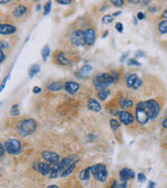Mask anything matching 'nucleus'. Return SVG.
Segmentation results:
<instances>
[{
	"label": "nucleus",
	"instance_id": "nucleus-14",
	"mask_svg": "<svg viewBox=\"0 0 167 188\" xmlns=\"http://www.w3.org/2000/svg\"><path fill=\"white\" fill-rule=\"evenodd\" d=\"M72 163H73V159H72V157H66V158H64V159H61V162L58 163L60 173H62L64 170H65L69 165H71Z\"/></svg>",
	"mask_w": 167,
	"mask_h": 188
},
{
	"label": "nucleus",
	"instance_id": "nucleus-23",
	"mask_svg": "<svg viewBox=\"0 0 167 188\" xmlns=\"http://www.w3.org/2000/svg\"><path fill=\"white\" fill-rule=\"evenodd\" d=\"M137 78H138L137 74H130L129 77H126V86L129 87V88H133L134 84H135Z\"/></svg>",
	"mask_w": 167,
	"mask_h": 188
},
{
	"label": "nucleus",
	"instance_id": "nucleus-53",
	"mask_svg": "<svg viewBox=\"0 0 167 188\" xmlns=\"http://www.w3.org/2000/svg\"><path fill=\"white\" fill-rule=\"evenodd\" d=\"M163 127L165 128V129H167V118L164 119V121H163Z\"/></svg>",
	"mask_w": 167,
	"mask_h": 188
},
{
	"label": "nucleus",
	"instance_id": "nucleus-6",
	"mask_svg": "<svg viewBox=\"0 0 167 188\" xmlns=\"http://www.w3.org/2000/svg\"><path fill=\"white\" fill-rule=\"evenodd\" d=\"M70 41L74 46L80 47L86 45V39H85V32L82 29H76L71 33Z\"/></svg>",
	"mask_w": 167,
	"mask_h": 188
},
{
	"label": "nucleus",
	"instance_id": "nucleus-12",
	"mask_svg": "<svg viewBox=\"0 0 167 188\" xmlns=\"http://www.w3.org/2000/svg\"><path fill=\"white\" fill-rule=\"evenodd\" d=\"M64 88H65L66 92H68V93H70V94H74L79 91V84L75 83V82H67V83H65Z\"/></svg>",
	"mask_w": 167,
	"mask_h": 188
},
{
	"label": "nucleus",
	"instance_id": "nucleus-3",
	"mask_svg": "<svg viewBox=\"0 0 167 188\" xmlns=\"http://www.w3.org/2000/svg\"><path fill=\"white\" fill-rule=\"evenodd\" d=\"M36 129H37V122L33 119H25L19 123L17 130H18L19 134L23 137L29 136L35 133Z\"/></svg>",
	"mask_w": 167,
	"mask_h": 188
},
{
	"label": "nucleus",
	"instance_id": "nucleus-29",
	"mask_svg": "<svg viewBox=\"0 0 167 188\" xmlns=\"http://www.w3.org/2000/svg\"><path fill=\"white\" fill-rule=\"evenodd\" d=\"M50 11H51V0L47 1L45 4H44V12H43V15L44 16H47L48 14H50Z\"/></svg>",
	"mask_w": 167,
	"mask_h": 188
},
{
	"label": "nucleus",
	"instance_id": "nucleus-45",
	"mask_svg": "<svg viewBox=\"0 0 167 188\" xmlns=\"http://www.w3.org/2000/svg\"><path fill=\"white\" fill-rule=\"evenodd\" d=\"M4 151H5L4 145L2 144V145H1V148H0V156H1V158H3V156H4Z\"/></svg>",
	"mask_w": 167,
	"mask_h": 188
},
{
	"label": "nucleus",
	"instance_id": "nucleus-46",
	"mask_svg": "<svg viewBox=\"0 0 167 188\" xmlns=\"http://www.w3.org/2000/svg\"><path fill=\"white\" fill-rule=\"evenodd\" d=\"M130 55V51H126L125 53H123V55H121V58H120V61H121V62H123V61L125 60V59L127 58V55Z\"/></svg>",
	"mask_w": 167,
	"mask_h": 188
},
{
	"label": "nucleus",
	"instance_id": "nucleus-34",
	"mask_svg": "<svg viewBox=\"0 0 167 188\" xmlns=\"http://www.w3.org/2000/svg\"><path fill=\"white\" fill-rule=\"evenodd\" d=\"M0 46H1V49H3V50L10 48V44H8V42L4 41V40L0 41Z\"/></svg>",
	"mask_w": 167,
	"mask_h": 188
},
{
	"label": "nucleus",
	"instance_id": "nucleus-38",
	"mask_svg": "<svg viewBox=\"0 0 167 188\" xmlns=\"http://www.w3.org/2000/svg\"><path fill=\"white\" fill-rule=\"evenodd\" d=\"M137 178H138V181L140 182V183H142V182H145V181H146V177H145V175H144V173H138Z\"/></svg>",
	"mask_w": 167,
	"mask_h": 188
},
{
	"label": "nucleus",
	"instance_id": "nucleus-52",
	"mask_svg": "<svg viewBox=\"0 0 167 188\" xmlns=\"http://www.w3.org/2000/svg\"><path fill=\"white\" fill-rule=\"evenodd\" d=\"M119 15H121V12H120V11H118V12H115L112 16H113V17H117V16H119Z\"/></svg>",
	"mask_w": 167,
	"mask_h": 188
},
{
	"label": "nucleus",
	"instance_id": "nucleus-47",
	"mask_svg": "<svg viewBox=\"0 0 167 188\" xmlns=\"http://www.w3.org/2000/svg\"><path fill=\"white\" fill-rule=\"evenodd\" d=\"M5 60V55L3 52V49H1V60H0V63H3Z\"/></svg>",
	"mask_w": 167,
	"mask_h": 188
},
{
	"label": "nucleus",
	"instance_id": "nucleus-37",
	"mask_svg": "<svg viewBox=\"0 0 167 188\" xmlns=\"http://www.w3.org/2000/svg\"><path fill=\"white\" fill-rule=\"evenodd\" d=\"M142 86V81L140 80V78H137V80H136V82H135V84H134V86H133V89H138V88H140V87Z\"/></svg>",
	"mask_w": 167,
	"mask_h": 188
},
{
	"label": "nucleus",
	"instance_id": "nucleus-8",
	"mask_svg": "<svg viewBox=\"0 0 167 188\" xmlns=\"http://www.w3.org/2000/svg\"><path fill=\"white\" fill-rule=\"evenodd\" d=\"M117 116L119 117V121L125 125H131L135 121V117L127 111H118Z\"/></svg>",
	"mask_w": 167,
	"mask_h": 188
},
{
	"label": "nucleus",
	"instance_id": "nucleus-18",
	"mask_svg": "<svg viewBox=\"0 0 167 188\" xmlns=\"http://www.w3.org/2000/svg\"><path fill=\"white\" fill-rule=\"evenodd\" d=\"M90 176H91V168L90 166L83 169L82 172L79 173V179L82 181H87L90 179Z\"/></svg>",
	"mask_w": 167,
	"mask_h": 188
},
{
	"label": "nucleus",
	"instance_id": "nucleus-25",
	"mask_svg": "<svg viewBox=\"0 0 167 188\" xmlns=\"http://www.w3.org/2000/svg\"><path fill=\"white\" fill-rule=\"evenodd\" d=\"M158 29H159V33H162V35H164V33H167V19H166V20L161 21L160 23H159Z\"/></svg>",
	"mask_w": 167,
	"mask_h": 188
},
{
	"label": "nucleus",
	"instance_id": "nucleus-27",
	"mask_svg": "<svg viewBox=\"0 0 167 188\" xmlns=\"http://www.w3.org/2000/svg\"><path fill=\"white\" fill-rule=\"evenodd\" d=\"M42 58H43V61L46 62L47 59H48V57L50 55V47L48 45H45L43 47V49H42Z\"/></svg>",
	"mask_w": 167,
	"mask_h": 188
},
{
	"label": "nucleus",
	"instance_id": "nucleus-21",
	"mask_svg": "<svg viewBox=\"0 0 167 188\" xmlns=\"http://www.w3.org/2000/svg\"><path fill=\"white\" fill-rule=\"evenodd\" d=\"M62 88H63V85L61 82H54V83H51L50 85L47 86V89H48L49 91H54V92L61 90Z\"/></svg>",
	"mask_w": 167,
	"mask_h": 188
},
{
	"label": "nucleus",
	"instance_id": "nucleus-51",
	"mask_svg": "<svg viewBox=\"0 0 167 188\" xmlns=\"http://www.w3.org/2000/svg\"><path fill=\"white\" fill-rule=\"evenodd\" d=\"M8 2H11V0H0V3L1 4H6Z\"/></svg>",
	"mask_w": 167,
	"mask_h": 188
},
{
	"label": "nucleus",
	"instance_id": "nucleus-28",
	"mask_svg": "<svg viewBox=\"0 0 167 188\" xmlns=\"http://www.w3.org/2000/svg\"><path fill=\"white\" fill-rule=\"evenodd\" d=\"M110 125H111V129H112L113 131H117L119 128H120V121H118L117 119L112 118L110 120Z\"/></svg>",
	"mask_w": 167,
	"mask_h": 188
},
{
	"label": "nucleus",
	"instance_id": "nucleus-55",
	"mask_svg": "<svg viewBox=\"0 0 167 188\" xmlns=\"http://www.w3.org/2000/svg\"><path fill=\"white\" fill-rule=\"evenodd\" d=\"M108 33H109V30H107V32H105V33L102 35V38H105L108 36Z\"/></svg>",
	"mask_w": 167,
	"mask_h": 188
},
{
	"label": "nucleus",
	"instance_id": "nucleus-43",
	"mask_svg": "<svg viewBox=\"0 0 167 188\" xmlns=\"http://www.w3.org/2000/svg\"><path fill=\"white\" fill-rule=\"evenodd\" d=\"M137 18L139 19V20H143V19L145 18V14L142 13V12H139L138 15H137Z\"/></svg>",
	"mask_w": 167,
	"mask_h": 188
},
{
	"label": "nucleus",
	"instance_id": "nucleus-2",
	"mask_svg": "<svg viewBox=\"0 0 167 188\" xmlns=\"http://www.w3.org/2000/svg\"><path fill=\"white\" fill-rule=\"evenodd\" d=\"M93 83L96 90L99 91L102 90V89H105L108 86L112 85L113 83H115V80H114L113 75L111 73H100L93 77Z\"/></svg>",
	"mask_w": 167,
	"mask_h": 188
},
{
	"label": "nucleus",
	"instance_id": "nucleus-26",
	"mask_svg": "<svg viewBox=\"0 0 167 188\" xmlns=\"http://www.w3.org/2000/svg\"><path fill=\"white\" fill-rule=\"evenodd\" d=\"M75 165H76V164H75L74 162H73V163H72L71 165H69V166L67 167L62 173H61V177H64V178H65V177H68L69 175H71L72 172H73L74 168H75Z\"/></svg>",
	"mask_w": 167,
	"mask_h": 188
},
{
	"label": "nucleus",
	"instance_id": "nucleus-54",
	"mask_svg": "<svg viewBox=\"0 0 167 188\" xmlns=\"http://www.w3.org/2000/svg\"><path fill=\"white\" fill-rule=\"evenodd\" d=\"M148 187H156V183H155V182H149Z\"/></svg>",
	"mask_w": 167,
	"mask_h": 188
},
{
	"label": "nucleus",
	"instance_id": "nucleus-58",
	"mask_svg": "<svg viewBox=\"0 0 167 188\" xmlns=\"http://www.w3.org/2000/svg\"><path fill=\"white\" fill-rule=\"evenodd\" d=\"M41 10V5H38L37 7V11H40Z\"/></svg>",
	"mask_w": 167,
	"mask_h": 188
},
{
	"label": "nucleus",
	"instance_id": "nucleus-44",
	"mask_svg": "<svg viewBox=\"0 0 167 188\" xmlns=\"http://www.w3.org/2000/svg\"><path fill=\"white\" fill-rule=\"evenodd\" d=\"M41 91H42V90H41L40 87H33V88H32V92H33V93H35V94L40 93Z\"/></svg>",
	"mask_w": 167,
	"mask_h": 188
},
{
	"label": "nucleus",
	"instance_id": "nucleus-56",
	"mask_svg": "<svg viewBox=\"0 0 167 188\" xmlns=\"http://www.w3.org/2000/svg\"><path fill=\"white\" fill-rule=\"evenodd\" d=\"M47 188H58V186H55V185H50V186H48Z\"/></svg>",
	"mask_w": 167,
	"mask_h": 188
},
{
	"label": "nucleus",
	"instance_id": "nucleus-1",
	"mask_svg": "<svg viewBox=\"0 0 167 188\" xmlns=\"http://www.w3.org/2000/svg\"><path fill=\"white\" fill-rule=\"evenodd\" d=\"M160 113V105L154 99L140 102L136 106V119L140 125H146L150 119H155Z\"/></svg>",
	"mask_w": 167,
	"mask_h": 188
},
{
	"label": "nucleus",
	"instance_id": "nucleus-19",
	"mask_svg": "<svg viewBox=\"0 0 167 188\" xmlns=\"http://www.w3.org/2000/svg\"><path fill=\"white\" fill-rule=\"evenodd\" d=\"M92 71V66L90 65H85L82 67V69L79 70V77H87V75L90 73Z\"/></svg>",
	"mask_w": 167,
	"mask_h": 188
},
{
	"label": "nucleus",
	"instance_id": "nucleus-15",
	"mask_svg": "<svg viewBox=\"0 0 167 188\" xmlns=\"http://www.w3.org/2000/svg\"><path fill=\"white\" fill-rule=\"evenodd\" d=\"M87 106L89 110H91L92 112H99L101 110V106H100V103H98V100L94 99V98H90V99L88 100Z\"/></svg>",
	"mask_w": 167,
	"mask_h": 188
},
{
	"label": "nucleus",
	"instance_id": "nucleus-42",
	"mask_svg": "<svg viewBox=\"0 0 167 188\" xmlns=\"http://www.w3.org/2000/svg\"><path fill=\"white\" fill-rule=\"evenodd\" d=\"M136 57H144V58H145L146 57V53L145 52H143V51H142V50H138V51L137 52H136Z\"/></svg>",
	"mask_w": 167,
	"mask_h": 188
},
{
	"label": "nucleus",
	"instance_id": "nucleus-48",
	"mask_svg": "<svg viewBox=\"0 0 167 188\" xmlns=\"http://www.w3.org/2000/svg\"><path fill=\"white\" fill-rule=\"evenodd\" d=\"M39 163H40V162H35V163L32 164V168L35 170H38V168H39Z\"/></svg>",
	"mask_w": 167,
	"mask_h": 188
},
{
	"label": "nucleus",
	"instance_id": "nucleus-35",
	"mask_svg": "<svg viewBox=\"0 0 167 188\" xmlns=\"http://www.w3.org/2000/svg\"><path fill=\"white\" fill-rule=\"evenodd\" d=\"M127 65L129 66H140L141 63H139V62L136 61L135 59H131L129 61V63H127Z\"/></svg>",
	"mask_w": 167,
	"mask_h": 188
},
{
	"label": "nucleus",
	"instance_id": "nucleus-33",
	"mask_svg": "<svg viewBox=\"0 0 167 188\" xmlns=\"http://www.w3.org/2000/svg\"><path fill=\"white\" fill-rule=\"evenodd\" d=\"M110 1H111V3L116 7H120L121 5H123V3H124V0H110Z\"/></svg>",
	"mask_w": 167,
	"mask_h": 188
},
{
	"label": "nucleus",
	"instance_id": "nucleus-36",
	"mask_svg": "<svg viewBox=\"0 0 167 188\" xmlns=\"http://www.w3.org/2000/svg\"><path fill=\"white\" fill-rule=\"evenodd\" d=\"M115 28H116L117 32L121 33L122 32H123V25H122L121 22H117L116 25H115Z\"/></svg>",
	"mask_w": 167,
	"mask_h": 188
},
{
	"label": "nucleus",
	"instance_id": "nucleus-22",
	"mask_svg": "<svg viewBox=\"0 0 167 188\" xmlns=\"http://www.w3.org/2000/svg\"><path fill=\"white\" fill-rule=\"evenodd\" d=\"M40 70H41V68H40V66H39L38 64H35V65L30 66V68H29V70H28V75H29V77L32 78L36 74H38L39 72H40Z\"/></svg>",
	"mask_w": 167,
	"mask_h": 188
},
{
	"label": "nucleus",
	"instance_id": "nucleus-39",
	"mask_svg": "<svg viewBox=\"0 0 167 188\" xmlns=\"http://www.w3.org/2000/svg\"><path fill=\"white\" fill-rule=\"evenodd\" d=\"M10 78V73L7 74V77L4 78L3 80V82H2V85H1V88H0V91H2L4 89V86H5V84H6V82H7V80Z\"/></svg>",
	"mask_w": 167,
	"mask_h": 188
},
{
	"label": "nucleus",
	"instance_id": "nucleus-24",
	"mask_svg": "<svg viewBox=\"0 0 167 188\" xmlns=\"http://www.w3.org/2000/svg\"><path fill=\"white\" fill-rule=\"evenodd\" d=\"M109 94H110V91L107 90V89H102V90H99L97 92V97H98L99 100H105Z\"/></svg>",
	"mask_w": 167,
	"mask_h": 188
},
{
	"label": "nucleus",
	"instance_id": "nucleus-30",
	"mask_svg": "<svg viewBox=\"0 0 167 188\" xmlns=\"http://www.w3.org/2000/svg\"><path fill=\"white\" fill-rule=\"evenodd\" d=\"M113 20H114V17L112 15H105L102 17L101 22H102V24H110V23H112Z\"/></svg>",
	"mask_w": 167,
	"mask_h": 188
},
{
	"label": "nucleus",
	"instance_id": "nucleus-31",
	"mask_svg": "<svg viewBox=\"0 0 167 188\" xmlns=\"http://www.w3.org/2000/svg\"><path fill=\"white\" fill-rule=\"evenodd\" d=\"M11 115H12V116H17V115H19V106L17 105V103L12 106V108H11Z\"/></svg>",
	"mask_w": 167,
	"mask_h": 188
},
{
	"label": "nucleus",
	"instance_id": "nucleus-7",
	"mask_svg": "<svg viewBox=\"0 0 167 188\" xmlns=\"http://www.w3.org/2000/svg\"><path fill=\"white\" fill-rule=\"evenodd\" d=\"M42 157L46 160V162H48V163L52 165H58V163L61 162V157L57 153H54V151H44L42 153Z\"/></svg>",
	"mask_w": 167,
	"mask_h": 188
},
{
	"label": "nucleus",
	"instance_id": "nucleus-11",
	"mask_svg": "<svg viewBox=\"0 0 167 188\" xmlns=\"http://www.w3.org/2000/svg\"><path fill=\"white\" fill-rule=\"evenodd\" d=\"M16 32V27L12 24H7V23H3L0 25V33L3 36L6 35H12Z\"/></svg>",
	"mask_w": 167,
	"mask_h": 188
},
{
	"label": "nucleus",
	"instance_id": "nucleus-59",
	"mask_svg": "<svg viewBox=\"0 0 167 188\" xmlns=\"http://www.w3.org/2000/svg\"><path fill=\"white\" fill-rule=\"evenodd\" d=\"M35 1H37V0H35Z\"/></svg>",
	"mask_w": 167,
	"mask_h": 188
},
{
	"label": "nucleus",
	"instance_id": "nucleus-32",
	"mask_svg": "<svg viewBox=\"0 0 167 188\" xmlns=\"http://www.w3.org/2000/svg\"><path fill=\"white\" fill-rule=\"evenodd\" d=\"M126 186H127L126 182H121V183H118V182L114 181L113 185H112V188H125Z\"/></svg>",
	"mask_w": 167,
	"mask_h": 188
},
{
	"label": "nucleus",
	"instance_id": "nucleus-40",
	"mask_svg": "<svg viewBox=\"0 0 167 188\" xmlns=\"http://www.w3.org/2000/svg\"><path fill=\"white\" fill-rule=\"evenodd\" d=\"M58 1V3H60V4H63V5H67V4H69L71 2V0H57Z\"/></svg>",
	"mask_w": 167,
	"mask_h": 188
},
{
	"label": "nucleus",
	"instance_id": "nucleus-57",
	"mask_svg": "<svg viewBox=\"0 0 167 188\" xmlns=\"http://www.w3.org/2000/svg\"><path fill=\"white\" fill-rule=\"evenodd\" d=\"M134 24L137 25V19H134Z\"/></svg>",
	"mask_w": 167,
	"mask_h": 188
},
{
	"label": "nucleus",
	"instance_id": "nucleus-4",
	"mask_svg": "<svg viewBox=\"0 0 167 188\" xmlns=\"http://www.w3.org/2000/svg\"><path fill=\"white\" fill-rule=\"evenodd\" d=\"M90 168H91L92 176H93V178L95 179L96 181L100 182V183H104V182L107 181L108 170L104 163L92 165V166H90Z\"/></svg>",
	"mask_w": 167,
	"mask_h": 188
},
{
	"label": "nucleus",
	"instance_id": "nucleus-9",
	"mask_svg": "<svg viewBox=\"0 0 167 188\" xmlns=\"http://www.w3.org/2000/svg\"><path fill=\"white\" fill-rule=\"evenodd\" d=\"M85 39H86V45L92 46L95 42L96 33L93 28H87L85 30Z\"/></svg>",
	"mask_w": 167,
	"mask_h": 188
},
{
	"label": "nucleus",
	"instance_id": "nucleus-10",
	"mask_svg": "<svg viewBox=\"0 0 167 188\" xmlns=\"http://www.w3.org/2000/svg\"><path fill=\"white\" fill-rule=\"evenodd\" d=\"M119 177H120L121 182H127L129 179H133L135 178V172H133L132 169H129V168H123V169L120 170L119 173Z\"/></svg>",
	"mask_w": 167,
	"mask_h": 188
},
{
	"label": "nucleus",
	"instance_id": "nucleus-16",
	"mask_svg": "<svg viewBox=\"0 0 167 188\" xmlns=\"http://www.w3.org/2000/svg\"><path fill=\"white\" fill-rule=\"evenodd\" d=\"M27 13V7L25 5H18L15 7V10L13 11V15L16 18H21L23 17L25 14Z\"/></svg>",
	"mask_w": 167,
	"mask_h": 188
},
{
	"label": "nucleus",
	"instance_id": "nucleus-49",
	"mask_svg": "<svg viewBox=\"0 0 167 188\" xmlns=\"http://www.w3.org/2000/svg\"><path fill=\"white\" fill-rule=\"evenodd\" d=\"M127 1H129L130 3H132V4H137V3L140 2V0H127Z\"/></svg>",
	"mask_w": 167,
	"mask_h": 188
},
{
	"label": "nucleus",
	"instance_id": "nucleus-5",
	"mask_svg": "<svg viewBox=\"0 0 167 188\" xmlns=\"http://www.w3.org/2000/svg\"><path fill=\"white\" fill-rule=\"evenodd\" d=\"M5 151L10 155H15V154L19 153L21 151V142L18 139H8L3 143Z\"/></svg>",
	"mask_w": 167,
	"mask_h": 188
},
{
	"label": "nucleus",
	"instance_id": "nucleus-20",
	"mask_svg": "<svg viewBox=\"0 0 167 188\" xmlns=\"http://www.w3.org/2000/svg\"><path fill=\"white\" fill-rule=\"evenodd\" d=\"M119 103H120V107L122 109H127V108H131V107H133L134 103L132 99H126V98H120V100H119Z\"/></svg>",
	"mask_w": 167,
	"mask_h": 188
},
{
	"label": "nucleus",
	"instance_id": "nucleus-13",
	"mask_svg": "<svg viewBox=\"0 0 167 188\" xmlns=\"http://www.w3.org/2000/svg\"><path fill=\"white\" fill-rule=\"evenodd\" d=\"M51 168H52V164L48 163V162H47V163H42V162H40V163H39L38 172L40 173L42 176H47L49 175Z\"/></svg>",
	"mask_w": 167,
	"mask_h": 188
},
{
	"label": "nucleus",
	"instance_id": "nucleus-41",
	"mask_svg": "<svg viewBox=\"0 0 167 188\" xmlns=\"http://www.w3.org/2000/svg\"><path fill=\"white\" fill-rule=\"evenodd\" d=\"M111 74L113 75V77H114V80H115V82H117V81L119 80V72H118V71H113Z\"/></svg>",
	"mask_w": 167,
	"mask_h": 188
},
{
	"label": "nucleus",
	"instance_id": "nucleus-17",
	"mask_svg": "<svg viewBox=\"0 0 167 188\" xmlns=\"http://www.w3.org/2000/svg\"><path fill=\"white\" fill-rule=\"evenodd\" d=\"M57 62L60 64V65H63V66H66V65H69V64H70V60L67 58L66 53H64V52H60L57 55Z\"/></svg>",
	"mask_w": 167,
	"mask_h": 188
},
{
	"label": "nucleus",
	"instance_id": "nucleus-50",
	"mask_svg": "<svg viewBox=\"0 0 167 188\" xmlns=\"http://www.w3.org/2000/svg\"><path fill=\"white\" fill-rule=\"evenodd\" d=\"M162 18L163 19H167V10H165L164 12L162 13Z\"/></svg>",
	"mask_w": 167,
	"mask_h": 188
}]
</instances>
